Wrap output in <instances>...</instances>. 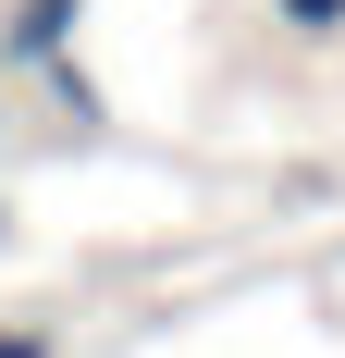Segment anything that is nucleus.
<instances>
[{
	"label": "nucleus",
	"instance_id": "2",
	"mask_svg": "<svg viewBox=\"0 0 345 358\" xmlns=\"http://www.w3.org/2000/svg\"><path fill=\"white\" fill-rule=\"evenodd\" d=\"M284 25H296V37H333V25H345V0H284Z\"/></svg>",
	"mask_w": 345,
	"mask_h": 358
},
{
	"label": "nucleus",
	"instance_id": "3",
	"mask_svg": "<svg viewBox=\"0 0 345 358\" xmlns=\"http://www.w3.org/2000/svg\"><path fill=\"white\" fill-rule=\"evenodd\" d=\"M0 358H50V346H37V334H0Z\"/></svg>",
	"mask_w": 345,
	"mask_h": 358
},
{
	"label": "nucleus",
	"instance_id": "1",
	"mask_svg": "<svg viewBox=\"0 0 345 358\" xmlns=\"http://www.w3.org/2000/svg\"><path fill=\"white\" fill-rule=\"evenodd\" d=\"M62 37H74V0H25L13 13V50L25 62H62Z\"/></svg>",
	"mask_w": 345,
	"mask_h": 358
}]
</instances>
